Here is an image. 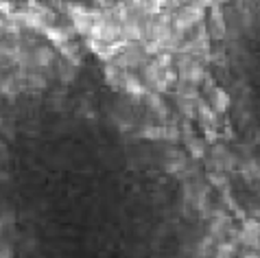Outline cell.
Returning a JSON list of instances; mask_svg holds the SVG:
<instances>
[{
  "instance_id": "obj_1",
  "label": "cell",
  "mask_w": 260,
  "mask_h": 258,
  "mask_svg": "<svg viewBox=\"0 0 260 258\" xmlns=\"http://www.w3.org/2000/svg\"><path fill=\"white\" fill-rule=\"evenodd\" d=\"M142 70V83L151 92H166L177 83V73L173 70V53H157L149 59Z\"/></svg>"
},
{
  "instance_id": "obj_2",
  "label": "cell",
  "mask_w": 260,
  "mask_h": 258,
  "mask_svg": "<svg viewBox=\"0 0 260 258\" xmlns=\"http://www.w3.org/2000/svg\"><path fill=\"white\" fill-rule=\"evenodd\" d=\"M149 61V53L142 42H122L118 55L110 61L112 66L122 68V70H138Z\"/></svg>"
},
{
  "instance_id": "obj_3",
  "label": "cell",
  "mask_w": 260,
  "mask_h": 258,
  "mask_svg": "<svg viewBox=\"0 0 260 258\" xmlns=\"http://www.w3.org/2000/svg\"><path fill=\"white\" fill-rule=\"evenodd\" d=\"M206 88H208V107L216 114H223L230 110V94L219 85H214L210 79L206 77Z\"/></svg>"
},
{
  "instance_id": "obj_4",
  "label": "cell",
  "mask_w": 260,
  "mask_h": 258,
  "mask_svg": "<svg viewBox=\"0 0 260 258\" xmlns=\"http://www.w3.org/2000/svg\"><path fill=\"white\" fill-rule=\"evenodd\" d=\"M208 33H210L214 40H225V35H228V22H225V13H223L221 5H214L212 7L210 18H208Z\"/></svg>"
},
{
  "instance_id": "obj_5",
  "label": "cell",
  "mask_w": 260,
  "mask_h": 258,
  "mask_svg": "<svg viewBox=\"0 0 260 258\" xmlns=\"http://www.w3.org/2000/svg\"><path fill=\"white\" fill-rule=\"evenodd\" d=\"M225 3H230V0H214V5H225Z\"/></svg>"
}]
</instances>
